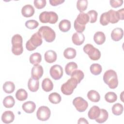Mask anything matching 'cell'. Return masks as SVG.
<instances>
[{
    "label": "cell",
    "instance_id": "60d3db41",
    "mask_svg": "<svg viewBox=\"0 0 124 124\" xmlns=\"http://www.w3.org/2000/svg\"><path fill=\"white\" fill-rule=\"evenodd\" d=\"M100 23L103 26H106L109 23L108 21L107 12L104 13L101 15L100 18Z\"/></svg>",
    "mask_w": 124,
    "mask_h": 124
},
{
    "label": "cell",
    "instance_id": "d6a6232c",
    "mask_svg": "<svg viewBox=\"0 0 124 124\" xmlns=\"http://www.w3.org/2000/svg\"><path fill=\"white\" fill-rule=\"evenodd\" d=\"M15 104V101L14 97L11 95L5 97L3 100V105L6 108H12Z\"/></svg>",
    "mask_w": 124,
    "mask_h": 124
},
{
    "label": "cell",
    "instance_id": "603a6c76",
    "mask_svg": "<svg viewBox=\"0 0 124 124\" xmlns=\"http://www.w3.org/2000/svg\"><path fill=\"white\" fill-rule=\"evenodd\" d=\"M42 88L44 91L46 92L52 91L53 88L52 81L48 78H45L42 82Z\"/></svg>",
    "mask_w": 124,
    "mask_h": 124
},
{
    "label": "cell",
    "instance_id": "f6af8a7d",
    "mask_svg": "<svg viewBox=\"0 0 124 124\" xmlns=\"http://www.w3.org/2000/svg\"><path fill=\"white\" fill-rule=\"evenodd\" d=\"M50 4L52 6H57L58 5H60L62 4L64 2V0H49Z\"/></svg>",
    "mask_w": 124,
    "mask_h": 124
},
{
    "label": "cell",
    "instance_id": "ba28073f",
    "mask_svg": "<svg viewBox=\"0 0 124 124\" xmlns=\"http://www.w3.org/2000/svg\"><path fill=\"white\" fill-rule=\"evenodd\" d=\"M51 111L48 107L45 106L40 107L37 112L36 116L37 119L41 121H47L50 117Z\"/></svg>",
    "mask_w": 124,
    "mask_h": 124
},
{
    "label": "cell",
    "instance_id": "4dcf8cb0",
    "mask_svg": "<svg viewBox=\"0 0 124 124\" xmlns=\"http://www.w3.org/2000/svg\"><path fill=\"white\" fill-rule=\"evenodd\" d=\"M16 97L19 101H24L28 97V93L23 89H18L16 93Z\"/></svg>",
    "mask_w": 124,
    "mask_h": 124
},
{
    "label": "cell",
    "instance_id": "30bf717a",
    "mask_svg": "<svg viewBox=\"0 0 124 124\" xmlns=\"http://www.w3.org/2000/svg\"><path fill=\"white\" fill-rule=\"evenodd\" d=\"M49 73L52 78L55 80H58L63 75V69L61 65L55 64L51 67Z\"/></svg>",
    "mask_w": 124,
    "mask_h": 124
},
{
    "label": "cell",
    "instance_id": "f35d334b",
    "mask_svg": "<svg viewBox=\"0 0 124 124\" xmlns=\"http://www.w3.org/2000/svg\"><path fill=\"white\" fill-rule=\"evenodd\" d=\"M87 14L89 17V22L92 23H93L96 22L97 18V12L93 10L89 11Z\"/></svg>",
    "mask_w": 124,
    "mask_h": 124
},
{
    "label": "cell",
    "instance_id": "7dc6e473",
    "mask_svg": "<svg viewBox=\"0 0 124 124\" xmlns=\"http://www.w3.org/2000/svg\"><path fill=\"white\" fill-rule=\"evenodd\" d=\"M124 8H122V9L119 10L118 12H119L121 20H123L124 19Z\"/></svg>",
    "mask_w": 124,
    "mask_h": 124
},
{
    "label": "cell",
    "instance_id": "e575fe53",
    "mask_svg": "<svg viewBox=\"0 0 124 124\" xmlns=\"http://www.w3.org/2000/svg\"><path fill=\"white\" fill-rule=\"evenodd\" d=\"M111 110L113 114L118 116L122 114L124 110V107L121 104L118 103L113 105Z\"/></svg>",
    "mask_w": 124,
    "mask_h": 124
},
{
    "label": "cell",
    "instance_id": "ab89813d",
    "mask_svg": "<svg viewBox=\"0 0 124 124\" xmlns=\"http://www.w3.org/2000/svg\"><path fill=\"white\" fill-rule=\"evenodd\" d=\"M39 25L38 22L35 20H29L25 22L26 27L29 29H34Z\"/></svg>",
    "mask_w": 124,
    "mask_h": 124
},
{
    "label": "cell",
    "instance_id": "ffe728a7",
    "mask_svg": "<svg viewBox=\"0 0 124 124\" xmlns=\"http://www.w3.org/2000/svg\"><path fill=\"white\" fill-rule=\"evenodd\" d=\"M100 109L96 106H93L88 111V117L91 120H95L100 114Z\"/></svg>",
    "mask_w": 124,
    "mask_h": 124
},
{
    "label": "cell",
    "instance_id": "7bdbcfd3",
    "mask_svg": "<svg viewBox=\"0 0 124 124\" xmlns=\"http://www.w3.org/2000/svg\"><path fill=\"white\" fill-rule=\"evenodd\" d=\"M111 6L113 8H116L121 6L123 3V0H110L109 1Z\"/></svg>",
    "mask_w": 124,
    "mask_h": 124
},
{
    "label": "cell",
    "instance_id": "d4e9b609",
    "mask_svg": "<svg viewBox=\"0 0 124 124\" xmlns=\"http://www.w3.org/2000/svg\"><path fill=\"white\" fill-rule=\"evenodd\" d=\"M88 98L92 102H98L100 99L99 93L95 90H90L87 93Z\"/></svg>",
    "mask_w": 124,
    "mask_h": 124
},
{
    "label": "cell",
    "instance_id": "e0dca14e",
    "mask_svg": "<svg viewBox=\"0 0 124 124\" xmlns=\"http://www.w3.org/2000/svg\"><path fill=\"white\" fill-rule=\"evenodd\" d=\"M23 110L27 113H31L34 112L36 108V105L34 102L29 101L25 102L22 104Z\"/></svg>",
    "mask_w": 124,
    "mask_h": 124
},
{
    "label": "cell",
    "instance_id": "b9f144b4",
    "mask_svg": "<svg viewBox=\"0 0 124 124\" xmlns=\"http://www.w3.org/2000/svg\"><path fill=\"white\" fill-rule=\"evenodd\" d=\"M34 5L38 9H41L44 8L46 5V0H34Z\"/></svg>",
    "mask_w": 124,
    "mask_h": 124
},
{
    "label": "cell",
    "instance_id": "ac0fdd59",
    "mask_svg": "<svg viewBox=\"0 0 124 124\" xmlns=\"http://www.w3.org/2000/svg\"><path fill=\"white\" fill-rule=\"evenodd\" d=\"M45 60L48 63H53L57 60V54L54 50H48L44 55Z\"/></svg>",
    "mask_w": 124,
    "mask_h": 124
},
{
    "label": "cell",
    "instance_id": "7c38bea8",
    "mask_svg": "<svg viewBox=\"0 0 124 124\" xmlns=\"http://www.w3.org/2000/svg\"><path fill=\"white\" fill-rule=\"evenodd\" d=\"M107 12L109 22L114 24L118 22L119 20H121L120 16L118 11H115L111 9Z\"/></svg>",
    "mask_w": 124,
    "mask_h": 124
},
{
    "label": "cell",
    "instance_id": "44dd1931",
    "mask_svg": "<svg viewBox=\"0 0 124 124\" xmlns=\"http://www.w3.org/2000/svg\"><path fill=\"white\" fill-rule=\"evenodd\" d=\"M75 20L79 24L82 26H85L89 22V17L87 14L82 12L78 14Z\"/></svg>",
    "mask_w": 124,
    "mask_h": 124
},
{
    "label": "cell",
    "instance_id": "7402d4cb",
    "mask_svg": "<svg viewBox=\"0 0 124 124\" xmlns=\"http://www.w3.org/2000/svg\"><path fill=\"white\" fill-rule=\"evenodd\" d=\"M93 40L97 45L103 44L106 41V36L102 31H97L93 36Z\"/></svg>",
    "mask_w": 124,
    "mask_h": 124
},
{
    "label": "cell",
    "instance_id": "484cf974",
    "mask_svg": "<svg viewBox=\"0 0 124 124\" xmlns=\"http://www.w3.org/2000/svg\"><path fill=\"white\" fill-rule=\"evenodd\" d=\"M76 50L72 47L66 48L63 52V56L67 59H73L76 56Z\"/></svg>",
    "mask_w": 124,
    "mask_h": 124
},
{
    "label": "cell",
    "instance_id": "1f68e13d",
    "mask_svg": "<svg viewBox=\"0 0 124 124\" xmlns=\"http://www.w3.org/2000/svg\"><path fill=\"white\" fill-rule=\"evenodd\" d=\"M41 60L42 56L39 53H33L30 56V62L32 64H38L41 62Z\"/></svg>",
    "mask_w": 124,
    "mask_h": 124
},
{
    "label": "cell",
    "instance_id": "8d00e7d4",
    "mask_svg": "<svg viewBox=\"0 0 124 124\" xmlns=\"http://www.w3.org/2000/svg\"><path fill=\"white\" fill-rule=\"evenodd\" d=\"M88 6L87 0H78L77 2V8L80 13L87 9Z\"/></svg>",
    "mask_w": 124,
    "mask_h": 124
},
{
    "label": "cell",
    "instance_id": "74e56055",
    "mask_svg": "<svg viewBox=\"0 0 124 124\" xmlns=\"http://www.w3.org/2000/svg\"><path fill=\"white\" fill-rule=\"evenodd\" d=\"M105 99L107 102L111 103L115 102L117 100V96L115 93L109 92L105 94Z\"/></svg>",
    "mask_w": 124,
    "mask_h": 124
},
{
    "label": "cell",
    "instance_id": "2e32d148",
    "mask_svg": "<svg viewBox=\"0 0 124 124\" xmlns=\"http://www.w3.org/2000/svg\"><path fill=\"white\" fill-rule=\"evenodd\" d=\"M72 40L75 45L80 46L83 43L85 40V36L82 33H79L77 32L73 34L72 37Z\"/></svg>",
    "mask_w": 124,
    "mask_h": 124
},
{
    "label": "cell",
    "instance_id": "bcb514c9",
    "mask_svg": "<svg viewBox=\"0 0 124 124\" xmlns=\"http://www.w3.org/2000/svg\"><path fill=\"white\" fill-rule=\"evenodd\" d=\"M78 123L79 124H88L89 123L87 121V120L84 118H80L79 119Z\"/></svg>",
    "mask_w": 124,
    "mask_h": 124
},
{
    "label": "cell",
    "instance_id": "7a4b0ae2",
    "mask_svg": "<svg viewBox=\"0 0 124 124\" xmlns=\"http://www.w3.org/2000/svg\"><path fill=\"white\" fill-rule=\"evenodd\" d=\"M23 39L22 36L18 34L14 35L12 38V51L15 55H20L23 51L22 46Z\"/></svg>",
    "mask_w": 124,
    "mask_h": 124
},
{
    "label": "cell",
    "instance_id": "5b68a950",
    "mask_svg": "<svg viewBox=\"0 0 124 124\" xmlns=\"http://www.w3.org/2000/svg\"><path fill=\"white\" fill-rule=\"evenodd\" d=\"M39 20L43 23L55 24L58 20V16L54 12L44 11L39 15Z\"/></svg>",
    "mask_w": 124,
    "mask_h": 124
},
{
    "label": "cell",
    "instance_id": "6da1fadb",
    "mask_svg": "<svg viewBox=\"0 0 124 124\" xmlns=\"http://www.w3.org/2000/svg\"><path fill=\"white\" fill-rule=\"evenodd\" d=\"M103 80L109 88L114 89L118 85V80L116 72L111 69L107 70L103 75Z\"/></svg>",
    "mask_w": 124,
    "mask_h": 124
},
{
    "label": "cell",
    "instance_id": "ee69618b",
    "mask_svg": "<svg viewBox=\"0 0 124 124\" xmlns=\"http://www.w3.org/2000/svg\"><path fill=\"white\" fill-rule=\"evenodd\" d=\"M74 26L75 29L76 30L77 32L82 33L85 29V26H82L79 24L78 23V22L76 20H75L74 21Z\"/></svg>",
    "mask_w": 124,
    "mask_h": 124
},
{
    "label": "cell",
    "instance_id": "f546056e",
    "mask_svg": "<svg viewBox=\"0 0 124 124\" xmlns=\"http://www.w3.org/2000/svg\"><path fill=\"white\" fill-rule=\"evenodd\" d=\"M78 68L77 64L73 62H68L65 67V71L67 75L70 76L72 72Z\"/></svg>",
    "mask_w": 124,
    "mask_h": 124
},
{
    "label": "cell",
    "instance_id": "9c48e42d",
    "mask_svg": "<svg viewBox=\"0 0 124 124\" xmlns=\"http://www.w3.org/2000/svg\"><path fill=\"white\" fill-rule=\"evenodd\" d=\"M73 104L75 107L76 109L80 112L85 111L88 107L87 101L81 97L75 98L73 101Z\"/></svg>",
    "mask_w": 124,
    "mask_h": 124
},
{
    "label": "cell",
    "instance_id": "4316f807",
    "mask_svg": "<svg viewBox=\"0 0 124 124\" xmlns=\"http://www.w3.org/2000/svg\"><path fill=\"white\" fill-rule=\"evenodd\" d=\"M70 76L71 78L75 79L78 84L80 82L84 77L83 72L80 70H75L72 72Z\"/></svg>",
    "mask_w": 124,
    "mask_h": 124
},
{
    "label": "cell",
    "instance_id": "8fae6325",
    "mask_svg": "<svg viewBox=\"0 0 124 124\" xmlns=\"http://www.w3.org/2000/svg\"><path fill=\"white\" fill-rule=\"evenodd\" d=\"M44 73V70L43 67L39 64H34L31 69V78L39 79L42 77Z\"/></svg>",
    "mask_w": 124,
    "mask_h": 124
},
{
    "label": "cell",
    "instance_id": "277c9868",
    "mask_svg": "<svg viewBox=\"0 0 124 124\" xmlns=\"http://www.w3.org/2000/svg\"><path fill=\"white\" fill-rule=\"evenodd\" d=\"M38 32L47 42H52L55 39V32L49 26H41L38 30Z\"/></svg>",
    "mask_w": 124,
    "mask_h": 124
},
{
    "label": "cell",
    "instance_id": "836d02e7",
    "mask_svg": "<svg viewBox=\"0 0 124 124\" xmlns=\"http://www.w3.org/2000/svg\"><path fill=\"white\" fill-rule=\"evenodd\" d=\"M48 99L51 103L54 104H57L60 103L62 98L61 95L58 93L54 92L51 93L49 95Z\"/></svg>",
    "mask_w": 124,
    "mask_h": 124
},
{
    "label": "cell",
    "instance_id": "f1b7e54d",
    "mask_svg": "<svg viewBox=\"0 0 124 124\" xmlns=\"http://www.w3.org/2000/svg\"><path fill=\"white\" fill-rule=\"evenodd\" d=\"M15 85L10 81L5 82L3 85V90L7 93H11L15 91Z\"/></svg>",
    "mask_w": 124,
    "mask_h": 124
},
{
    "label": "cell",
    "instance_id": "4fadbf2b",
    "mask_svg": "<svg viewBox=\"0 0 124 124\" xmlns=\"http://www.w3.org/2000/svg\"><path fill=\"white\" fill-rule=\"evenodd\" d=\"M15 119V115L14 113L10 110L4 111L1 115V120L5 124H10L14 121Z\"/></svg>",
    "mask_w": 124,
    "mask_h": 124
},
{
    "label": "cell",
    "instance_id": "5bb4252c",
    "mask_svg": "<svg viewBox=\"0 0 124 124\" xmlns=\"http://www.w3.org/2000/svg\"><path fill=\"white\" fill-rule=\"evenodd\" d=\"M124 35L123 30L121 28H116L112 30L111 33V39L115 41L121 40Z\"/></svg>",
    "mask_w": 124,
    "mask_h": 124
},
{
    "label": "cell",
    "instance_id": "d590c367",
    "mask_svg": "<svg viewBox=\"0 0 124 124\" xmlns=\"http://www.w3.org/2000/svg\"><path fill=\"white\" fill-rule=\"evenodd\" d=\"M90 71L94 75H99L102 71V68L100 64L98 63H93L90 67Z\"/></svg>",
    "mask_w": 124,
    "mask_h": 124
},
{
    "label": "cell",
    "instance_id": "cb8c5ba5",
    "mask_svg": "<svg viewBox=\"0 0 124 124\" xmlns=\"http://www.w3.org/2000/svg\"><path fill=\"white\" fill-rule=\"evenodd\" d=\"M71 22L67 19H63L61 20L59 24V29L62 32H67L71 28Z\"/></svg>",
    "mask_w": 124,
    "mask_h": 124
},
{
    "label": "cell",
    "instance_id": "9a60e30c",
    "mask_svg": "<svg viewBox=\"0 0 124 124\" xmlns=\"http://www.w3.org/2000/svg\"><path fill=\"white\" fill-rule=\"evenodd\" d=\"M34 9L33 7L30 4H27L24 6L21 9L22 15L26 17L32 16L34 14Z\"/></svg>",
    "mask_w": 124,
    "mask_h": 124
},
{
    "label": "cell",
    "instance_id": "52a82bcc",
    "mask_svg": "<svg viewBox=\"0 0 124 124\" xmlns=\"http://www.w3.org/2000/svg\"><path fill=\"white\" fill-rule=\"evenodd\" d=\"M78 84L77 81L75 79L73 78L69 79L61 86V89L62 93L67 95L71 94L74 89L77 87Z\"/></svg>",
    "mask_w": 124,
    "mask_h": 124
},
{
    "label": "cell",
    "instance_id": "8992f818",
    "mask_svg": "<svg viewBox=\"0 0 124 124\" xmlns=\"http://www.w3.org/2000/svg\"><path fill=\"white\" fill-rule=\"evenodd\" d=\"M83 51L86 53L90 59L93 61L98 60L101 57V52L99 50L94 47L92 45L87 44L83 47Z\"/></svg>",
    "mask_w": 124,
    "mask_h": 124
},
{
    "label": "cell",
    "instance_id": "d6986e66",
    "mask_svg": "<svg viewBox=\"0 0 124 124\" xmlns=\"http://www.w3.org/2000/svg\"><path fill=\"white\" fill-rule=\"evenodd\" d=\"M28 87L29 90L32 92L37 91L39 88V81L38 79H36L32 78H30L28 82Z\"/></svg>",
    "mask_w": 124,
    "mask_h": 124
},
{
    "label": "cell",
    "instance_id": "3957f363",
    "mask_svg": "<svg viewBox=\"0 0 124 124\" xmlns=\"http://www.w3.org/2000/svg\"><path fill=\"white\" fill-rule=\"evenodd\" d=\"M42 38V37L38 31L33 34L30 39L26 42V49L29 51L35 50L37 46L42 45L43 43Z\"/></svg>",
    "mask_w": 124,
    "mask_h": 124
},
{
    "label": "cell",
    "instance_id": "83f0119b",
    "mask_svg": "<svg viewBox=\"0 0 124 124\" xmlns=\"http://www.w3.org/2000/svg\"><path fill=\"white\" fill-rule=\"evenodd\" d=\"M108 117V111L104 109H101L99 116L95 119V121L98 123H103L106 122Z\"/></svg>",
    "mask_w": 124,
    "mask_h": 124
}]
</instances>
